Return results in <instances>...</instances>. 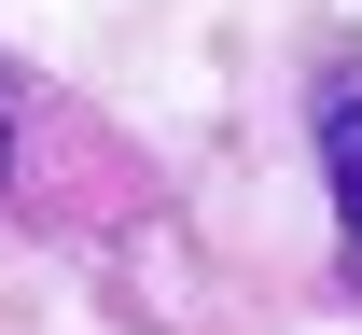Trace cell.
<instances>
[{"label":"cell","instance_id":"6da1fadb","mask_svg":"<svg viewBox=\"0 0 362 335\" xmlns=\"http://www.w3.org/2000/svg\"><path fill=\"white\" fill-rule=\"evenodd\" d=\"M307 140H320V195H334V238L362 266V42L307 56Z\"/></svg>","mask_w":362,"mask_h":335},{"label":"cell","instance_id":"7a4b0ae2","mask_svg":"<svg viewBox=\"0 0 362 335\" xmlns=\"http://www.w3.org/2000/svg\"><path fill=\"white\" fill-rule=\"evenodd\" d=\"M14 112H28V84L0 70V182H14Z\"/></svg>","mask_w":362,"mask_h":335}]
</instances>
